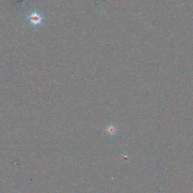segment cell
I'll list each match as a JSON object with an SVG mask.
<instances>
[{
    "instance_id": "cell-1",
    "label": "cell",
    "mask_w": 193,
    "mask_h": 193,
    "mask_svg": "<svg viewBox=\"0 0 193 193\" xmlns=\"http://www.w3.org/2000/svg\"><path fill=\"white\" fill-rule=\"evenodd\" d=\"M28 20L29 22L33 26H38L41 23L43 18L41 16L36 12L31 13L28 16Z\"/></svg>"
},
{
    "instance_id": "cell-2",
    "label": "cell",
    "mask_w": 193,
    "mask_h": 193,
    "mask_svg": "<svg viewBox=\"0 0 193 193\" xmlns=\"http://www.w3.org/2000/svg\"><path fill=\"white\" fill-rule=\"evenodd\" d=\"M105 131L109 136H113L117 133L118 129L113 124H110L105 129Z\"/></svg>"
}]
</instances>
